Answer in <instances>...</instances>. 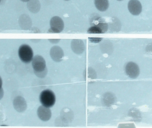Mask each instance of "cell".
I'll use <instances>...</instances> for the list:
<instances>
[{"label":"cell","mask_w":152,"mask_h":128,"mask_svg":"<svg viewBox=\"0 0 152 128\" xmlns=\"http://www.w3.org/2000/svg\"><path fill=\"white\" fill-rule=\"evenodd\" d=\"M32 65L35 73L37 77L43 78L46 75L47 69L44 59L40 55H36L33 58Z\"/></svg>","instance_id":"1"},{"label":"cell","mask_w":152,"mask_h":128,"mask_svg":"<svg viewBox=\"0 0 152 128\" xmlns=\"http://www.w3.org/2000/svg\"><path fill=\"white\" fill-rule=\"evenodd\" d=\"M40 101L43 106L50 108L55 104L56 97L52 91L50 89H46L41 93Z\"/></svg>","instance_id":"2"},{"label":"cell","mask_w":152,"mask_h":128,"mask_svg":"<svg viewBox=\"0 0 152 128\" xmlns=\"http://www.w3.org/2000/svg\"><path fill=\"white\" fill-rule=\"evenodd\" d=\"M18 56L21 61L25 63H29L34 58L33 50L29 45L24 44L19 48Z\"/></svg>","instance_id":"3"},{"label":"cell","mask_w":152,"mask_h":128,"mask_svg":"<svg viewBox=\"0 0 152 128\" xmlns=\"http://www.w3.org/2000/svg\"><path fill=\"white\" fill-rule=\"evenodd\" d=\"M50 25V29L49 32L51 33H61L64 29V22L62 19L58 16H55L51 19Z\"/></svg>","instance_id":"4"},{"label":"cell","mask_w":152,"mask_h":128,"mask_svg":"<svg viewBox=\"0 0 152 128\" xmlns=\"http://www.w3.org/2000/svg\"><path fill=\"white\" fill-rule=\"evenodd\" d=\"M126 72L127 75L132 79H135L140 74L139 66L133 62H129L126 65Z\"/></svg>","instance_id":"5"},{"label":"cell","mask_w":152,"mask_h":128,"mask_svg":"<svg viewBox=\"0 0 152 128\" xmlns=\"http://www.w3.org/2000/svg\"><path fill=\"white\" fill-rule=\"evenodd\" d=\"M129 11L132 15H139L142 10V4L138 0H130L128 4Z\"/></svg>","instance_id":"6"},{"label":"cell","mask_w":152,"mask_h":128,"mask_svg":"<svg viewBox=\"0 0 152 128\" xmlns=\"http://www.w3.org/2000/svg\"><path fill=\"white\" fill-rule=\"evenodd\" d=\"M13 106L14 109L19 113H23L27 108L26 102L24 97L18 96L13 101Z\"/></svg>","instance_id":"7"},{"label":"cell","mask_w":152,"mask_h":128,"mask_svg":"<svg viewBox=\"0 0 152 128\" xmlns=\"http://www.w3.org/2000/svg\"><path fill=\"white\" fill-rule=\"evenodd\" d=\"M37 113L39 118L43 121H48L51 118L52 113L50 109L43 105L38 108Z\"/></svg>","instance_id":"8"},{"label":"cell","mask_w":152,"mask_h":128,"mask_svg":"<svg viewBox=\"0 0 152 128\" xmlns=\"http://www.w3.org/2000/svg\"><path fill=\"white\" fill-rule=\"evenodd\" d=\"M50 54L52 59L56 62L61 61L64 57V52L62 49L58 46H53L51 49Z\"/></svg>","instance_id":"9"},{"label":"cell","mask_w":152,"mask_h":128,"mask_svg":"<svg viewBox=\"0 0 152 128\" xmlns=\"http://www.w3.org/2000/svg\"><path fill=\"white\" fill-rule=\"evenodd\" d=\"M108 25L104 23L101 22L98 25L93 26L89 28L88 30V34H103L107 31Z\"/></svg>","instance_id":"10"},{"label":"cell","mask_w":152,"mask_h":128,"mask_svg":"<svg viewBox=\"0 0 152 128\" xmlns=\"http://www.w3.org/2000/svg\"><path fill=\"white\" fill-rule=\"evenodd\" d=\"M71 48L75 53L80 54L85 50V44L82 40L74 39L71 42Z\"/></svg>","instance_id":"11"},{"label":"cell","mask_w":152,"mask_h":128,"mask_svg":"<svg viewBox=\"0 0 152 128\" xmlns=\"http://www.w3.org/2000/svg\"><path fill=\"white\" fill-rule=\"evenodd\" d=\"M19 23L20 27L22 29L27 30L31 27L32 25V20L26 14H23L20 17Z\"/></svg>","instance_id":"12"},{"label":"cell","mask_w":152,"mask_h":128,"mask_svg":"<svg viewBox=\"0 0 152 128\" xmlns=\"http://www.w3.org/2000/svg\"><path fill=\"white\" fill-rule=\"evenodd\" d=\"M27 5L28 9L33 13H37L41 9V4L38 0H30Z\"/></svg>","instance_id":"13"},{"label":"cell","mask_w":152,"mask_h":128,"mask_svg":"<svg viewBox=\"0 0 152 128\" xmlns=\"http://www.w3.org/2000/svg\"><path fill=\"white\" fill-rule=\"evenodd\" d=\"M94 4L96 9L100 11H105L109 8L108 0H94Z\"/></svg>","instance_id":"14"},{"label":"cell","mask_w":152,"mask_h":128,"mask_svg":"<svg viewBox=\"0 0 152 128\" xmlns=\"http://www.w3.org/2000/svg\"><path fill=\"white\" fill-rule=\"evenodd\" d=\"M4 95V92L3 89L2 88L1 89H0V100L3 97Z\"/></svg>","instance_id":"15"},{"label":"cell","mask_w":152,"mask_h":128,"mask_svg":"<svg viewBox=\"0 0 152 128\" xmlns=\"http://www.w3.org/2000/svg\"><path fill=\"white\" fill-rule=\"evenodd\" d=\"M51 42L53 43H57L58 42L60 41V40H49Z\"/></svg>","instance_id":"16"},{"label":"cell","mask_w":152,"mask_h":128,"mask_svg":"<svg viewBox=\"0 0 152 128\" xmlns=\"http://www.w3.org/2000/svg\"><path fill=\"white\" fill-rule=\"evenodd\" d=\"M2 80L1 78L0 77V89L2 88Z\"/></svg>","instance_id":"17"},{"label":"cell","mask_w":152,"mask_h":128,"mask_svg":"<svg viewBox=\"0 0 152 128\" xmlns=\"http://www.w3.org/2000/svg\"><path fill=\"white\" fill-rule=\"evenodd\" d=\"M20 1H21L24 2H28L30 0H20Z\"/></svg>","instance_id":"18"},{"label":"cell","mask_w":152,"mask_h":128,"mask_svg":"<svg viewBox=\"0 0 152 128\" xmlns=\"http://www.w3.org/2000/svg\"><path fill=\"white\" fill-rule=\"evenodd\" d=\"M118 1H122V0H118Z\"/></svg>","instance_id":"19"},{"label":"cell","mask_w":152,"mask_h":128,"mask_svg":"<svg viewBox=\"0 0 152 128\" xmlns=\"http://www.w3.org/2000/svg\"><path fill=\"white\" fill-rule=\"evenodd\" d=\"M66 1H68V0H66Z\"/></svg>","instance_id":"20"},{"label":"cell","mask_w":152,"mask_h":128,"mask_svg":"<svg viewBox=\"0 0 152 128\" xmlns=\"http://www.w3.org/2000/svg\"><path fill=\"white\" fill-rule=\"evenodd\" d=\"M1 0H0V2H1Z\"/></svg>","instance_id":"21"}]
</instances>
